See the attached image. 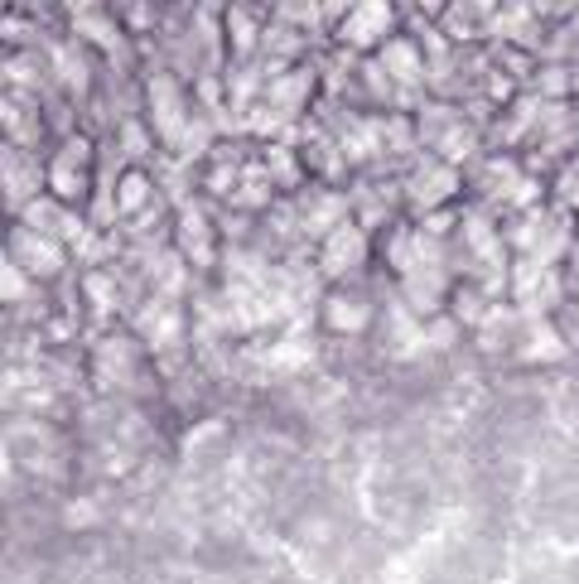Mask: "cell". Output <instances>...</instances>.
Returning <instances> with one entry per match:
<instances>
[{
  "label": "cell",
  "instance_id": "6da1fadb",
  "mask_svg": "<svg viewBox=\"0 0 579 584\" xmlns=\"http://www.w3.org/2000/svg\"><path fill=\"white\" fill-rule=\"evenodd\" d=\"M386 30H391V5H386V0H357V5L348 10V20L338 24V40L362 48V44H377Z\"/></svg>",
  "mask_w": 579,
  "mask_h": 584
},
{
  "label": "cell",
  "instance_id": "7a4b0ae2",
  "mask_svg": "<svg viewBox=\"0 0 579 584\" xmlns=\"http://www.w3.org/2000/svg\"><path fill=\"white\" fill-rule=\"evenodd\" d=\"M362 261H367V233L348 223L333 227L329 242H323V276H353Z\"/></svg>",
  "mask_w": 579,
  "mask_h": 584
},
{
  "label": "cell",
  "instance_id": "3957f363",
  "mask_svg": "<svg viewBox=\"0 0 579 584\" xmlns=\"http://www.w3.org/2000/svg\"><path fill=\"white\" fill-rule=\"evenodd\" d=\"M458 189V175L444 160H430L420 165L416 175H410V193H416V209H434V203H444L450 193Z\"/></svg>",
  "mask_w": 579,
  "mask_h": 584
},
{
  "label": "cell",
  "instance_id": "277c9868",
  "mask_svg": "<svg viewBox=\"0 0 579 584\" xmlns=\"http://www.w3.org/2000/svg\"><path fill=\"white\" fill-rule=\"evenodd\" d=\"M15 257H24V266H30L34 276H54L58 266H64L58 242H39L34 227H15Z\"/></svg>",
  "mask_w": 579,
  "mask_h": 584
},
{
  "label": "cell",
  "instance_id": "5b68a950",
  "mask_svg": "<svg viewBox=\"0 0 579 584\" xmlns=\"http://www.w3.org/2000/svg\"><path fill=\"white\" fill-rule=\"evenodd\" d=\"M323 310H329L323 319H329L333 328H362V324L372 319V310H367V304H357V300H348V295H333L329 304H323Z\"/></svg>",
  "mask_w": 579,
  "mask_h": 584
}]
</instances>
